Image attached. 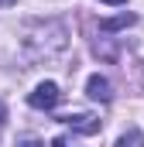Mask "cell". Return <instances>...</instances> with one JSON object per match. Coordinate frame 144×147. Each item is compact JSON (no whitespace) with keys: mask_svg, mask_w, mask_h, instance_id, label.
Masks as SVG:
<instances>
[{"mask_svg":"<svg viewBox=\"0 0 144 147\" xmlns=\"http://www.w3.org/2000/svg\"><path fill=\"white\" fill-rule=\"evenodd\" d=\"M58 99H62V92H58L55 82H41V86H35V92L28 96V103H31L35 110H55Z\"/></svg>","mask_w":144,"mask_h":147,"instance_id":"obj_1","label":"cell"},{"mask_svg":"<svg viewBox=\"0 0 144 147\" xmlns=\"http://www.w3.org/2000/svg\"><path fill=\"white\" fill-rule=\"evenodd\" d=\"M86 92H89V99L110 103V96H113V86H110V79H103V75H89V82H86Z\"/></svg>","mask_w":144,"mask_h":147,"instance_id":"obj_2","label":"cell"},{"mask_svg":"<svg viewBox=\"0 0 144 147\" xmlns=\"http://www.w3.org/2000/svg\"><path fill=\"white\" fill-rule=\"evenodd\" d=\"M65 123L75 127L79 134H100V120L89 116V113H75V116H65Z\"/></svg>","mask_w":144,"mask_h":147,"instance_id":"obj_3","label":"cell"},{"mask_svg":"<svg viewBox=\"0 0 144 147\" xmlns=\"http://www.w3.org/2000/svg\"><path fill=\"white\" fill-rule=\"evenodd\" d=\"M134 21H137V17L124 10V14H117V17H107V21H100V31H120V28H130Z\"/></svg>","mask_w":144,"mask_h":147,"instance_id":"obj_4","label":"cell"},{"mask_svg":"<svg viewBox=\"0 0 144 147\" xmlns=\"http://www.w3.org/2000/svg\"><path fill=\"white\" fill-rule=\"evenodd\" d=\"M117 147H144V140H141V134H137V130H130V134H124V137H120V144Z\"/></svg>","mask_w":144,"mask_h":147,"instance_id":"obj_5","label":"cell"},{"mask_svg":"<svg viewBox=\"0 0 144 147\" xmlns=\"http://www.w3.org/2000/svg\"><path fill=\"white\" fill-rule=\"evenodd\" d=\"M17 147H45L38 137H24V140H17Z\"/></svg>","mask_w":144,"mask_h":147,"instance_id":"obj_6","label":"cell"},{"mask_svg":"<svg viewBox=\"0 0 144 147\" xmlns=\"http://www.w3.org/2000/svg\"><path fill=\"white\" fill-rule=\"evenodd\" d=\"M52 147H75V140H69V137H55Z\"/></svg>","mask_w":144,"mask_h":147,"instance_id":"obj_7","label":"cell"},{"mask_svg":"<svg viewBox=\"0 0 144 147\" xmlns=\"http://www.w3.org/2000/svg\"><path fill=\"white\" fill-rule=\"evenodd\" d=\"M103 3H127V0H103Z\"/></svg>","mask_w":144,"mask_h":147,"instance_id":"obj_8","label":"cell"},{"mask_svg":"<svg viewBox=\"0 0 144 147\" xmlns=\"http://www.w3.org/2000/svg\"><path fill=\"white\" fill-rule=\"evenodd\" d=\"M7 3H14V0H0V7H7Z\"/></svg>","mask_w":144,"mask_h":147,"instance_id":"obj_9","label":"cell"},{"mask_svg":"<svg viewBox=\"0 0 144 147\" xmlns=\"http://www.w3.org/2000/svg\"><path fill=\"white\" fill-rule=\"evenodd\" d=\"M0 120H3V103H0Z\"/></svg>","mask_w":144,"mask_h":147,"instance_id":"obj_10","label":"cell"}]
</instances>
